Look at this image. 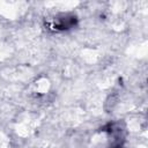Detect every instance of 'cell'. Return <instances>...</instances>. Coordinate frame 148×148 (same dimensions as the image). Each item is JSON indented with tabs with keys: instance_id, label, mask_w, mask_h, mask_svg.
Wrapping results in <instances>:
<instances>
[{
	"instance_id": "6da1fadb",
	"label": "cell",
	"mask_w": 148,
	"mask_h": 148,
	"mask_svg": "<svg viewBox=\"0 0 148 148\" xmlns=\"http://www.w3.org/2000/svg\"><path fill=\"white\" fill-rule=\"evenodd\" d=\"M76 22L75 16L73 15H62L61 17L57 18L54 22V28L59 29V30H66L72 28Z\"/></svg>"
}]
</instances>
